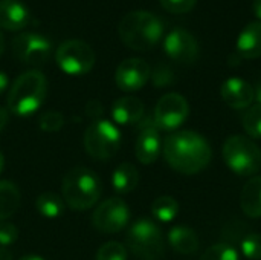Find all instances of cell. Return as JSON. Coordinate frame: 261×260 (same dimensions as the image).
Segmentation results:
<instances>
[{"label": "cell", "instance_id": "6da1fadb", "mask_svg": "<svg viewBox=\"0 0 261 260\" xmlns=\"http://www.w3.org/2000/svg\"><path fill=\"white\" fill-rule=\"evenodd\" d=\"M211 155L208 141L191 130L171 133L164 143V156L167 162L184 175H196L206 169Z\"/></svg>", "mask_w": 261, "mask_h": 260}, {"label": "cell", "instance_id": "7a4b0ae2", "mask_svg": "<svg viewBox=\"0 0 261 260\" xmlns=\"http://www.w3.org/2000/svg\"><path fill=\"white\" fill-rule=\"evenodd\" d=\"M118 32L122 43L130 49L148 51L161 41L164 21L150 11H132L121 18Z\"/></svg>", "mask_w": 261, "mask_h": 260}, {"label": "cell", "instance_id": "3957f363", "mask_svg": "<svg viewBox=\"0 0 261 260\" xmlns=\"http://www.w3.org/2000/svg\"><path fill=\"white\" fill-rule=\"evenodd\" d=\"M46 93V77L40 70H28L21 74L9 89L8 109L17 116H29L41 107Z\"/></svg>", "mask_w": 261, "mask_h": 260}, {"label": "cell", "instance_id": "277c9868", "mask_svg": "<svg viewBox=\"0 0 261 260\" xmlns=\"http://www.w3.org/2000/svg\"><path fill=\"white\" fill-rule=\"evenodd\" d=\"M63 199L76 211L92 208L101 196L99 178L86 167H75L69 170L63 178Z\"/></svg>", "mask_w": 261, "mask_h": 260}, {"label": "cell", "instance_id": "5b68a950", "mask_svg": "<svg viewBox=\"0 0 261 260\" xmlns=\"http://www.w3.org/2000/svg\"><path fill=\"white\" fill-rule=\"evenodd\" d=\"M223 159L239 176H252L261 169L260 147L248 136L232 135L223 144Z\"/></svg>", "mask_w": 261, "mask_h": 260}, {"label": "cell", "instance_id": "8992f818", "mask_svg": "<svg viewBox=\"0 0 261 260\" xmlns=\"http://www.w3.org/2000/svg\"><path fill=\"white\" fill-rule=\"evenodd\" d=\"M128 250L141 260H156L164 256L165 244L161 228L150 219L136 221L125 238Z\"/></svg>", "mask_w": 261, "mask_h": 260}, {"label": "cell", "instance_id": "52a82bcc", "mask_svg": "<svg viewBox=\"0 0 261 260\" xmlns=\"http://www.w3.org/2000/svg\"><path fill=\"white\" fill-rule=\"evenodd\" d=\"M119 147L121 133L110 121L96 120L84 132V149L96 161H107L113 158Z\"/></svg>", "mask_w": 261, "mask_h": 260}, {"label": "cell", "instance_id": "ba28073f", "mask_svg": "<svg viewBox=\"0 0 261 260\" xmlns=\"http://www.w3.org/2000/svg\"><path fill=\"white\" fill-rule=\"evenodd\" d=\"M55 60L63 72L69 75H84L93 69L96 55L86 41L66 40L58 46Z\"/></svg>", "mask_w": 261, "mask_h": 260}, {"label": "cell", "instance_id": "9c48e42d", "mask_svg": "<svg viewBox=\"0 0 261 260\" xmlns=\"http://www.w3.org/2000/svg\"><path fill=\"white\" fill-rule=\"evenodd\" d=\"M52 43L38 32H21L12 40V52L17 60L29 66H41L47 61Z\"/></svg>", "mask_w": 261, "mask_h": 260}, {"label": "cell", "instance_id": "30bf717a", "mask_svg": "<svg viewBox=\"0 0 261 260\" xmlns=\"http://www.w3.org/2000/svg\"><path fill=\"white\" fill-rule=\"evenodd\" d=\"M190 115V104L180 93L164 95L154 107V124L159 130H174L180 127Z\"/></svg>", "mask_w": 261, "mask_h": 260}, {"label": "cell", "instance_id": "8fae6325", "mask_svg": "<svg viewBox=\"0 0 261 260\" xmlns=\"http://www.w3.org/2000/svg\"><path fill=\"white\" fill-rule=\"evenodd\" d=\"M130 221V210L127 204L119 198H110L98 205L93 211L92 224L93 227L106 234H113L122 231Z\"/></svg>", "mask_w": 261, "mask_h": 260}, {"label": "cell", "instance_id": "7c38bea8", "mask_svg": "<svg viewBox=\"0 0 261 260\" xmlns=\"http://www.w3.org/2000/svg\"><path fill=\"white\" fill-rule=\"evenodd\" d=\"M164 51L170 58L179 63H193L199 55V43L197 38L185 28H173L165 40H164Z\"/></svg>", "mask_w": 261, "mask_h": 260}, {"label": "cell", "instance_id": "4fadbf2b", "mask_svg": "<svg viewBox=\"0 0 261 260\" xmlns=\"http://www.w3.org/2000/svg\"><path fill=\"white\" fill-rule=\"evenodd\" d=\"M150 75H151V67L145 60L127 58L118 66L115 72V81L121 90L135 92L145 86Z\"/></svg>", "mask_w": 261, "mask_h": 260}, {"label": "cell", "instance_id": "5bb4252c", "mask_svg": "<svg viewBox=\"0 0 261 260\" xmlns=\"http://www.w3.org/2000/svg\"><path fill=\"white\" fill-rule=\"evenodd\" d=\"M138 124L141 132L135 146L136 158L141 164H153L161 153L159 129L156 127L153 116L142 118Z\"/></svg>", "mask_w": 261, "mask_h": 260}, {"label": "cell", "instance_id": "9a60e30c", "mask_svg": "<svg viewBox=\"0 0 261 260\" xmlns=\"http://www.w3.org/2000/svg\"><path fill=\"white\" fill-rule=\"evenodd\" d=\"M222 98L232 109H248L255 98V90L243 78L232 77L222 84Z\"/></svg>", "mask_w": 261, "mask_h": 260}, {"label": "cell", "instance_id": "2e32d148", "mask_svg": "<svg viewBox=\"0 0 261 260\" xmlns=\"http://www.w3.org/2000/svg\"><path fill=\"white\" fill-rule=\"evenodd\" d=\"M31 20L29 9L20 0H0V26L6 31H21Z\"/></svg>", "mask_w": 261, "mask_h": 260}, {"label": "cell", "instance_id": "e0dca14e", "mask_svg": "<svg viewBox=\"0 0 261 260\" xmlns=\"http://www.w3.org/2000/svg\"><path fill=\"white\" fill-rule=\"evenodd\" d=\"M144 103L136 97H122L112 106V116L121 126L138 124L144 118Z\"/></svg>", "mask_w": 261, "mask_h": 260}, {"label": "cell", "instance_id": "ac0fdd59", "mask_svg": "<svg viewBox=\"0 0 261 260\" xmlns=\"http://www.w3.org/2000/svg\"><path fill=\"white\" fill-rule=\"evenodd\" d=\"M237 54L242 58L261 55V20L249 21L237 37Z\"/></svg>", "mask_w": 261, "mask_h": 260}, {"label": "cell", "instance_id": "d6986e66", "mask_svg": "<svg viewBox=\"0 0 261 260\" xmlns=\"http://www.w3.org/2000/svg\"><path fill=\"white\" fill-rule=\"evenodd\" d=\"M240 207L243 213L252 219L261 218V176L249 179L240 195Z\"/></svg>", "mask_w": 261, "mask_h": 260}, {"label": "cell", "instance_id": "ffe728a7", "mask_svg": "<svg viewBox=\"0 0 261 260\" xmlns=\"http://www.w3.org/2000/svg\"><path fill=\"white\" fill-rule=\"evenodd\" d=\"M171 248L180 254H194L199 250V238L194 230L188 227H174L168 233Z\"/></svg>", "mask_w": 261, "mask_h": 260}, {"label": "cell", "instance_id": "44dd1931", "mask_svg": "<svg viewBox=\"0 0 261 260\" xmlns=\"http://www.w3.org/2000/svg\"><path fill=\"white\" fill-rule=\"evenodd\" d=\"M112 184L113 188L121 195H127L133 192L139 184V173L136 167L128 162L118 166L112 175Z\"/></svg>", "mask_w": 261, "mask_h": 260}, {"label": "cell", "instance_id": "7402d4cb", "mask_svg": "<svg viewBox=\"0 0 261 260\" xmlns=\"http://www.w3.org/2000/svg\"><path fill=\"white\" fill-rule=\"evenodd\" d=\"M20 192L9 181H0V221L11 218L20 207Z\"/></svg>", "mask_w": 261, "mask_h": 260}, {"label": "cell", "instance_id": "603a6c76", "mask_svg": "<svg viewBox=\"0 0 261 260\" xmlns=\"http://www.w3.org/2000/svg\"><path fill=\"white\" fill-rule=\"evenodd\" d=\"M35 208L37 211L44 216V218H58L63 215L64 211V202L61 199V196H58L57 193L52 192H46L41 193L37 201H35Z\"/></svg>", "mask_w": 261, "mask_h": 260}, {"label": "cell", "instance_id": "cb8c5ba5", "mask_svg": "<svg viewBox=\"0 0 261 260\" xmlns=\"http://www.w3.org/2000/svg\"><path fill=\"white\" fill-rule=\"evenodd\" d=\"M151 213L161 222H171L179 213V204L171 196H159L151 205Z\"/></svg>", "mask_w": 261, "mask_h": 260}, {"label": "cell", "instance_id": "d4e9b609", "mask_svg": "<svg viewBox=\"0 0 261 260\" xmlns=\"http://www.w3.org/2000/svg\"><path fill=\"white\" fill-rule=\"evenodd\" d=\"M243 127L251 138L260 139L261 138V104H255L248 107L242 118Z\"/></svg>", "mask_w": 261, "mask_h": 260}, {"label": "cell", "instance_id": "484cf974", "mask_svg": "<svg viewBox=\"0 0 261 260\" xmlns=\"http://www.w3.org/2000/svg\"><path fill=\"white\" fill-rule=\"evenodd\" d=\"M200 260H240L239 253L236 251L234 247L228 244H217L210 247Z\"/></svg>", "mask_w": 261, "mask_h": 260}, {"label": "cell", "instance_id": "4316f807", "mask_svg": "<svg viewBox=\"0 0 261 260\" xmlns=\"http://www.w3.org/2000/svg\"><path fill=\"white\" fill-rule=\"evenodd\" d=\"M96 260H127V250L119 242H107L98 250Z\"/></svg>", "mask_w": 261, "mask_h": 260}, {"label": "cell", "instance_id": "83f0119b", "mask_svg": "<svg viewBox=\"0 0 261 260\" xmlns=\"http://www.w3.org/2000/svg\"><path fill=\"white\" fill-rule=\"evenodd\" d=\"M64 124V118L57 110H49L40 115L38 118V127L43 132H58Z\"/></svg>", "mask_w": 261, "mask_h": 260}, {"label": "cell", "instance_id": "f1b7e54d", "mask_svg": "<svg viewBox=\"0 0 261 260\" xmlns=\"http://www.w3.org/2000/svg\"><path fill=\"white\" fill-rule=\"evenodd\" d=\"M242 251L249 260H261V234L251 233L242 242Z\"/></svg>", "mask_w": 261, "mask_h": 260}, {"label": "cell", "instance_id": "f546056e", "mask_svg": "<svg viewBox=\"0 0 261 260\" xmlns=\"http://www.w3.org/2000/svg\"><path fill=\"white\" fill-rule=\"evenodd\" d=\"M173 80H174V74H173V70H171L168 66L161 64V66H158V67L153 70V83H154V86H158V87L168 86V84L173 83Z\"/></svg>", "mask_w": 261, "mask_h": 260}, {"label": "cell", "instance_id": "4dcf8cb0", "mask_svg": "<svg viewBox=\"0 0 261 260\" xmlns=\"http://www.w3.org/2000/svg\"><path fill=\"white\" fill-rule=\"evenodd\" d=\"M18 239V230L11 222H0V245L6 247Z\"/></svg>", "mask_w": 261, "mask_h": 260}, {"label": "cell", "instance_id": "1f68e13d", "mask_svg": "<svg viewBox=\"0 0 261 260\" xmlns=\"http://www.w3.org/2000/svg\"><path fill=\"white\" fill-rule=\"evenodd\" d=\"M159 2L167 11L180 14V12H187L193 9L197 0H159Z\"/></svg>", "mask_w": 261, "mask_h": 260}, {"label": "cell", "instance_id": "d6a6232c", "mask_svg": "<svg viewBox=\"0 0 261 260\" xmlns=\"http://www.w3.org/2000/svg\"><path fill=\"white\" fill-rule=\"evenodd\" d=\"M84 110H86V115H87L89 118H93V120L96 121L98 118L102 116V113H104V106H102V103H101L99 100H90V101L86 103Z\"/></svg>", "mask_w": 261, "mask_h": 260}, {"label": "cell", "instance_id": "836d02e7", "mask_svg": "<svg viewBox=\"0 0 261 260\" xmlns=\"http://www.w3.org/2000/svg\"><path fill=\"white\" fill-rule=\"evenodd\" d=\"M8 120H9V115H8V110L0 107V132L6 127L8 124Z\"/></svg>", "mask_w": 261, "mask_h": 260}, {"label": "cell", "instance_id": "e575fe53", "mask_svg": "<svg viewBox=\"0 0 261 260\" xmlns=\"http://www.w3.org/2000/svg\"><path fill=\"white\" fill-rule=\"evenodd\" d=\"M8 83H9L8 75H6L5 72H2V70H0V93L8 87Z\"/></svg>", "mask_w": 261, "mask_h": 260}, {"label": "cell", "instance_id": "d590c367", "mask_svg": "<svg viewBox=\"0 0 261 260\" xmlns=\"http://www.w3.org/2000/svg\"><path fill=\"white\" fill-rule=\"evenodd\" d=\"M0 260H12V254L5 247H0Z\"/></svg>", "mask_w": 261, "mask_h": 260}, {"label": "cell", "instance_id": "8d00e7d4", "mask_svg": "<svg viewBox=\"0 0 261 260\" xmlns=\"http://www.w3.org/2000/svg\"><path fill=\"white\" fill-rule=\"evenodd\" d=\"M252 8H254L255 15L261 20V0H254V2H252Z\"/></svg>", "mask_w": 261, "mask_h": 260}, {"label": "cell", "instance_id": "74e56055", "mask_svg": "<svg viewBox=\"0 0 261 260\" xmlns=\"http://www.w3.org/2000/svg\"><path fill=\"white\" fill-rule=\"evenodd\" d=\"M255 98H257V101H258V104H261V77L258 78V81H257V86H255Z\"/></svg>", "mask_w": 261, "mask_h": 260}, {"label": "cell", "instance_id": "f35d334b", "mask_svg": "<svg viewBox=\"0 0 261 260\" xmlns=\"http://www.w3.org/2000/svg\"><path fill=\"white\" fill-rule=\"evenodd\" d=\"M20 260H44L43 257H40V256H24V257H21Z\"/></svg>", "mask_w": 261, "mask_h": 260}, {"label": "cell", "instance_id": "ab89813d", "mask_svg": "<svg viewBox=\"0 0 261 260\" xmlns=\"http://www.w3.org/2000/svg\"><path fill=\"white\" fill-rule=\"evenodd\" d=\"M3 49H5V40H3V35L0 32V55L3 54Z\"/></svg>", "mask_w": 261, "mask_h": 260}, {"label": "cell", "instance_id": "60d3db41", "mask_svg": "<svg viewBox=\"0 0 261 260\" xmlns=\"http://www.w3.org/2000/svg\"><path fill=\"white\" fill-rule=\"evenodd\" d=\"M3 166H5V158H3V153L0 152V172L3 170Z\"/></svg>", "mask_w": 261, "mask_h": 260}]
</instances>
